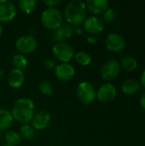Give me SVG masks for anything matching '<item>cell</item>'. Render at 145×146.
<instances>
[{"mask_svg":"<svg viewBox=\"0 0 145 146\" xmlns=\"http://www.w3.org/2000/svg\"><path fill=\"white\" fill-rule=\"evenodd\" d=\"M34 103L27 98H21L16 100L12 107L11 115L14 120L21 125L28 124L34 115Z\"/></svg>","mask_w":145,"mask_h":146,"instance_id":"cell-1","label":"cell"},{"mask_svg":"<svg viewBox=\"0 0 145 146\" xmlns=\"http://www.w3.org/2000/svg\"><path fill=\"white\" fill-rule=\"evenodd\" d=\"M85 3L81 0L69 2L64 9V17L71 26H79L84 23L86 15Z\"/></svg>","mask_w":145,"mask_h":146,"instance_id":"cell-2","label":"cell"},{"mask_svg":"<svg viewBox=\"0 0 145 146\" xmlns=\"http://www.w3.org/2000/svg\"><path fill=\"white\" fill-rule=\"evenodd\" d=\"M41 23L50 30H55L62 24V12L56 8H47L41 15Z\"/></svg>","mask_w":145,"mask_h":146,"instance_id":"cell-3","label":"cell"},{"mask_svg":"<svg viewBox=\"0 0 145 146\" xmlns=\"http://www.w3.org/2000/svg\"><path fill=\"white\" fill-rule=\"evenodd\" d=\"M76 93L79 101L85 105L91 104L97 97L95 87L88 81L80 82L78 85Z\"/></svg>","mask_w":145,"mask_h":146,"instance_id":"cell-4","label":"cell"},{"mask_svg":"<svg viewBox=\"0 0 145 146\" xmlns=\"http://www.w3.org/2000/svg\"><path fill=\"white\" fill-rule=\"evenodd\" d=\"M55 58L62 63H68L74 56L73 48L68 43H56L52 48Z\"/></svg>","mask_w":145,"mask_h":146,"instance_id":"cell-5","label":"cell"},{"mask_svg":"<svg viewBox=\"0 0 145 146\" xmlns=\"http://www.w3.org/2000/svg\"><path fill=\"white\" fill-rule=\"evenodd\" d=\"M121 73V64L115 59L106 62L101 68L102 78L105 80H112L118 77Z\"/></svg>","mask_w":145,"mask_h":146,"instance_id":"cell-6","label":"cell"},{"mask_svg":"<svg viewBox=\"0 0 145 146\" xmlns=\"http://www.w3.org/2000/svg\"><path fill=\"white\" fill-rule=\"evenodd\" d=\"M15 47L21 54H31L37 49V41L33 36L23 35L16 40Z\"/></svg>","mask_w":145,"mask_h":146,"instance_id":"cell-7","label":"cell"},{"mask_svg":"<svg viewBox=\"0 0 145 146\" xmlns=\"http://www.w3.org/2000/svg\"><path fill=\"white\" fill-rule=\"evenodd\" d=\"M16 15V8L9 0H0V22L8 23Z\"/></svg>","mask_w":145,"mask_h":146,"instance_id":"cell-8","label":"cell"},{"mask_svg":"<svg viewBox=\"0 0 145 146\" xmlns=\"http://www.w3.org/2000/svg\"><path fill=\"white\" fill-rule=\"evenodd\" d=\"M116 94L117 91L115 86L111 83H105L99 87L97 92V98L102 103H109L115 98Z\"/></svg>","mask_w":145,"mask_h":146,"instance_id":"cell-9","label":"cell"},{"mask_svg":"<svg viewBox=\"0 0 145 146\" xmlns=\"http://www.w3.org/2000/svg\"><path fill=\"white\" fill-rule=\"evenodd\" d=\"M105 44L108 50L111 51H121L126 46L125 38L119 33H112L109 34L105 39Z\"/></svg>","mask_w":145,"mask_h":146,"instance_id":"cell-10","label":"cell"},{"mask_svg":"<svg viewBox=\"0 0 145 146\" xmlns=\"http://www.w3.org/2000/svg\"><path fill=\"white\" fill-rule=\"evenodd\" d=\"M56 77L62 81L71 80L75 75L74 68L69 63H60L54 69Z\"/></svg>","mask_w":145,"mask_h":146,"instance_id":"cell-11","label":"cell"},{"mask_svg":"<svg viewBox=\"0 0 145 146\" xmlns=\"http://www.w3.org/2000/svg\"><path fill=\"white\" fill-rule=\"evenodd\" d=\"M73 33V28L68 23H62L59 27L53 30L52 40L56 43L63 42V40L68 39L72 37Z\"/></svg>","mask_w":145,"mask_h":146,"instance_id":"cell-12","label":"cell"},{"mask_svg":"<svg viewBox=\"0 0 145 146\" xmlns=\"http://www.w3.org/2000/svg\"><path fill=\"white\" fill-rule=\"evenodd\" d=\"M84 27L91 34H98L103 31L104 22L97 16H90L85 20Z\"/></svg>","mask_w":145,"mask_h":146,"instance_id":"cell-13","label":"cell"},{"mask_svg":"<svg viewBox=\"0 0 145 146\" xmlns=\"http://www.w3.org/2000/svg\"><path fill=\"white\" fill-rule=\"evenodd\" d=\"M50 121V115L45 110H41L34 114L31 122L32 127L36 130H43L48 127Z\"/></svg>","mask_w":145,"mask_h":146,"instance_id":"cell-14","label":"cell"},{"mask_svg":"<svg viewBox=\"0 0 145 146\" xmlns=\"http://www.w3.org/2000/svg\"><path fill=\"white\" fill-rule=\"evenodd\" d=\"M24 80L25 77L22 70L16 69V68L12 69L8 76V83L9 86L14 89H18L21 87L24 83Z\"/></svg>","mask_w":145,"mask_h":146,"instance_id":"cell-15","label":"cell"},{"mask_svg":"<svg viewBox=\"0 0 145 146\" xmlns=\"http://www.w3.org/2000/svg\"><path fill=\"white\" fill-rule=\"evenodd\" d=\"M85 6L93 14H102L109 9V2L107 0H88Z\"/></svg>","mask_w":145,"mask_h":146,"instance_id":"cell-16","label":"cell"},{"mask_svg":"<svg viewBox=\"0 0 145 146\" xmlns=\"http://www.w3.org/2000/svg\"><path fill=\"white\" fill-rule=\"evenodd\" d=\"M13 121L12 115L8 110L0 109V131L8 130L11 127Z\"/></svg>","mask_w":145,"mask_h":146,"instance_id":"cell-17","label":"cell"},{"mask_svg":"<svg viewBox=\"0 0 145 146\" xmlns=\"http://www.w3.org/2000/svg\"><path fill=\"white\" fill-rule=\"evenodd\" d=\"M139 87H140L139 82L134 79H128V80H125L121 86L122 92L124 93L129 94V95L137 92L139 90Z\"/></svg>","mask_w":145,"mask_h":146,"instance_id":"cell-18","label":"cell"},{"mask_svg":"<svg viewBox=\"0 0 145 146\" xmlns=\"http://www.w3.org/2000/svg\"><path fill=\"white\" fill-rule=\"evenodd\" d=\"M18 6L20 9L26 15H30L32 13L37 6L36 0H20L18 2Z\"/></svg>","mask_w":145,"mask_h":146,"instance_id":"cell-19","label":"cell"},{"mask_svg":"<svg viewBox=\"0 0 145 146\" xmlns=\"http://www.w3.org/2000/svg\"><path fill=\"white\" fill-rule=\"evenodd\" d=\"M4 139H5L6 144L9 145L17 146L21 140V137L20 133H17L16 131L8 130L4 134Z\"/></svg>","mask_w":145,"mask_h":146,"instance_id":"cell-20","label":"cell"},{"mask_svg":"<svg viewBox=\"0 0 145 146\" xmlns=\"http://www.w3.org/2000/svg\"><path fill=\"white\" fill-rule=\"evenodd\" d=\"M12 63L16 69L22 70L27 67L28 62L25 56L21 54H16L12 58Z\"/></svg>","mask_w":145,"mask_h":146,"instance_id":"cell-21","label":"cell"},{"mask_svg":"<svg viewBox=\"0 0 145 146\" xmlns=\"http://www.w3.org/2000/svg\"><path fill=\"white\" fill-rule=\"evenodd\" d=\"M75 61L81 66H87L91 62V55L86 51H79L76 54H74Z\"/></svg>","mask_w":145,"mask_h":146,"instance_id":"cell-22","label":"cell"},{"mask_svg":"<svg viewBox=\"0 0 145 146\" xmlns=\"http://www.w3.org/2000/svg\"><path fill=\"white\" fill-rule=\"evenodd\" d=\"M121 64V67L124 69H126V71H132V70L136 69V68L138 66V62L134 57L126 56L122 58Z\"/></svg>","mask_w":145,"mask_h":146,"instance_id":"cell-23","label":"cell"},{"mask_svg":"<svg viewBox=\"0 0 145 146\" xmlns=\"http://www.w3.org/2000/svg\"><path fill=\"white\" fill-rule=\"evenodd\" d=\"M20 135L25 139H32L35 135V129L29 124L21 125L20 127Z\"/></svg>","mask_w":145,"mask_h":146,"instance_id":"cell-24","label":"cell"},{"mask_svg":"<svg viewBox=\"0 0 145 146\" xmlns=\"http://www.w3.org/2000/svg\"><path fill=\"white\" fill-rule=\"evenodd\" d=\"M38 88H39L40 92L43 95L47 96V97L51 96L53 94V92H54L53 86L49 80H43L42 82H40Z\"/></svg>","mask_w":145,"mask_h":146,"instance_id":"cell-25","label":"cell"},{"mask_svg":"<svg viewBox=\"0 0 145 146\" xmlns=\"http://www.w3.org/2000/svg\"><path fill=\"white\" fill-rule=\"evenodd\" d=\"M115 18V11L113 9H108L103 15V20L105 22H111Z\"/></svg>","mask_w":145,"mask_h":146,"instance_id":"cell-26","label":"cell"},{"mask_svg":"<svg viewBox=\"0 0 145 146\" xmlns=\"http://www.w3.org/2000/svg\"><path fill=\"white\" fill-rule=\"evenodd\" d=\"M44 65L45 68L48 70H54L56 67V61L53 59H46L44 62Z\"/></svg>","mask_w":145,"mask_h":146,"instance_id":"cell-27","label":"cell"},{"mask_svg":"<svg viewBox=\"0 0 145 146\" xmlns=\"http://www.w3.org/2000/svg\"><path fill=\"white\" fill-rule=\"evenodd\" d=\"M43 3L48 8H56V6L61 3V0H44Z\"/></svg>","mask_w":145,"mask_h":146,"instance_id":"cell-28","label":"cell"},{"mask_svg":"<svg viewBox=\"0 0 145 146\" xmlns=\"http://www.w3.org/2000/svg\"><path fill=\"white\" fill-rule=\"evenodd\" d=\"M140 104H141V106L145 110V93H144V94L141 96V98H140Z\"/></svg>","mask_w":145,"mask_h":146,"instance_id":"cell-29","label":"cell"},{"mask_svg":"<svg viewBox=\"0 0 145 146\" xmlns=\"http://www.w3.org/2000/svg\"><path fill=\"white\" fill-rule=\"evenodd\" d=\"M141 84L145 88V69L143 71V74H142V76H141Z\"/></svg>","mask_w":145,"mask_h":146,"instance_id":"cell-30","label":"cell"},{"mask_svg":"<svg viewBox=\"0 0 145 146\" xmlns=\"http://www.w3.org/2000/svg\"><path fill=\"white\" fill-rule=\"evenodd\" d=\"M86 38H87V41H88L89 43H91V44H95V43H96V39H95L94 38L91 37V36H87Z\"/></svg>","mask_w":145,"mask_h":146,"instance_id":"cell-31","label":"cell"},{"mask_svg":"<svg viewBox=\"0 0 145 146\" xmlns=\"http://www.w3.org/2000/svg\"><path fill=\"white\" fill-rule=\"evenodd\" d=\"M3 77H4V73H3V70H1V69H0V80H3Z\"/></svg>","mask_w":145,"mask_h":146,"instance_id":"cell-32","label":"cell"},{"mask_svg":"<svg viewBox=\"0 0 145 146\" xmlns=\"http://www.w3.org/2000/svg\"><path fill=\"white\" fill-rule=\"evenodd\" d=\"M2 33H3V27H2V25L0 23V37L2 36Z\"/></svg>","mask_w":145,"mask_h":146,"instance_id":"cell-33","label":"cell"},{"mask_svg":"<svg viewBox=\"0 0 145 146\" xmlns=\"http://www.w3.org/2000/svg\"><path fill=\"white\" fill-rule=\"evenodd\" d=\"M3 132L2 131H0V142L2 141V139H3Z\"/></svg>","mask_w":145,"mask_h":146,"instance_id":"cell-34","label":"cell"},{"mask_svg":"<svg viewBox=\"0 0 145 146\" xmlns=\"http://www.w3.org/2000/svg\"><path fill=\"white\" fill-rule=\"evenodd\" d=\"M2 146H13V145H8V144H4V145H3Z\"/></svg>","mask_w":145,"mask_h":146,"instance_id":"cell-35","label":"cell"},{"mask_svg":"<svg viewBox=\"0 0 145 146\" xmlns=\"http://www.w3.org/2000/svg\"><path fill=\"white\" fill-rule=\"evenodd\" d=\"M51 146H56V145H51Z\"/></svg>","mask_w":145,"mask_h":146,"instance_id":"cell-36","label":"cell"}]
</instances>
